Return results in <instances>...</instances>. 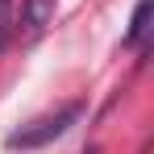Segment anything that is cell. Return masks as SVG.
I'll list each match as a JSON object with an SVG mask.
<instances>
[{"label": "cell", "mask_w": 154, "mask_h": 154, "mask_svg": "<svg viewBox=\"0 0 154 154\" xmlns=\"http://www.w3.org/2000/svg\"><path fill=\"white\" fill-rule=\"evenodd\" d=\"M146 21H150V0H137L133 17H129V33H125V42H129V46H137V42L146 38Z\"/></svg>", "instance_id": "3957f363"}, {"label": "cell", "mask_w": 154, "mask_h": 154, "mask_svg": "<svg viewBox=\"0 0 154 154\" xmlns=\"http://www.w3.org/2000/svg\"><path fill=\"white\" fill-rule=\"evenodd\" d=\"M54 17V0H21V29L29 38H38Z\"/></svg>", "instance_id": "7a4b0ae2"}, {"label": "cell", "mask_w": 154, "mask_h": 154, "mask_svg": "<svg viewBox=\"0 0 154 154\" xmlns=\"http://www.w3.org/2000/svg\"><path fill=\"white\" fill-rule=\"evenodd\" d=\"M83 154H100V146H88V150H83Z\"/></svg>", "instance_id": "5b68a950"}, {"label": "cell", "mask_w": 154, "mask_h": 154, "mask_svg": "<svg viewBox=\"0 0 154 154\" xmlns=\"http://www.w3.org/2000/svg\"><path fill=\"white\" fill-rule=\"evenodd\" d=\"M13 33V0H0V46L8 42Z\"/></svg>", "instance_id": "277c9868"}, {"label": "cell", "mask_w": 154, "mask_h": 154, "mask_svg": "<svg viewBox=\"0 0 154 154\" xmlns=\"http://www.w3.org/2000/svg\"><path fill=\"white\" fill-rule=\"evenodd\" d=\"M79 117H83V104L71 100V104H63V108H54V112H46V117H38V121H29V125L13 129V133L4 137V146H8V150H38V146H50L54 137H63L67 129L75 125Z\"/></svg>", "instance_id": "6da1fadb"}]
</instances>
